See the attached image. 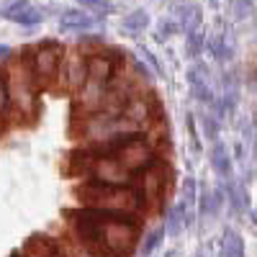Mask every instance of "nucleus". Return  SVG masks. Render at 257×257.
I'll list each match as a JSON object with an SVG mask.
<instances>
[{
    "label": "nucleus",
    "mask_w": 257,
    "mask_h": 257,
    "mask_svg": "<svg viewBox=\"0 0 257 257\" xmlns=\"http://www.w3.org/2000/svg\"><path fill=\"white\" fill-rule=\"evenodd\" d=\"M137 242H139V224L134 213H113L105 208L100 252L105 257H128L137 249Z\"/></svg>",
    "instance_id": "1"
},
{
    "label": "nucleus",
    "mask_w": 257,
    "mask_h": 257,
    "mask_svg": "<svg viewBox=\"0 0 257 257\" xmlns=\"http://www.w3.org/2000/svg\"><path fill=\"white\" fill-rule=\"evenodd\" d=\"M62 64H64V49L59 41L54 39H44L34 47L31 54V72L34 80L39 82H52L59 72H62Z\"/></svg>",
    "instance_id": "2"
},
{
    "label": "nucleus",
    "mask_w": 257,
    "mask_h": 257,
    "mask_svg": "<svg viewBox=\"0 0 257 257\" xmlns=\"http://www.w3.org/2000/svg\"><path fill=\"white\" fill-rule=\"evenodd\" d=\"M90 178L108 188H126V185H134L137 173L118 155H103L95 157V162L90 165Z\"/></svg>",
    "instance_id": "3"
},
{
    "label": "nucleus",
    "mask_w": 257,
    "mask_h": 257,
    "mask_svg": "<svg viewBox=\"0 0 257 257\" xmlns=\"http://www.w3.org/2000/svg\"><path fill=\"white\" fill-rule=\"evenodd\" d=\"M59 75H62L64 85H67L70 90L80 93L85 85H88V80H90V54H85L82 49L67 54V57H64V64H62Z\"/></svg>",
    "instance_id": "4"
},
{
    "label": "nucleus",
    "mask_w": 257,
    "mask_h": 257,
    "mask_svg": "<svg viewBox=\"0 0 257 257\" xmlns=\"http://www.w3.org/2000/svg\"><path fill=\"white\" fill-rule=\"evenodd\" d=\"M116 57H123L121 52L116 49H108V52H93L90 54V82L95 85H113L116 75H118V59Z\"/></svg>",
    "instance_id": "5"
},
{
    "label": "nucleus",
    "mask_w": 257,
    "mask_h": 257,
    "mask_svg": "<svg viewBox=\"0 0 257 257\" xmlns=\"http://www.w3.org/2000/svg\"><path fill=\"white\" fill-rule=\"evenodd\" d=\"M165 185H167V183H165V165H162V162H157V160L139 173V188H142L144 203L160 201V198H162Z\"/></svg>",
    "instance_id": "6"
},
{
    "label": "nucleus",
    "mask_w": 257,
    "mask_h": 257,
    "mask_svg": "<svg viewBox=\"0 0 257 257\" xmlns=\"http://www.w3.org/2000/svg\"><path fill=\"white\" fill-rule=\"evenodd\" d=\"M98 24V18L85 8H67L59 16V31L62 34H88Z\"/></svg>",
    "instance_id": "7"
},
{
    "label": "nucleus",
    "mask_w": 257,
    "mask_h": 257,
    "mask_svg": "<svg viewBox=\"0 0 257 257\" xmlns=\"http://www.w3.org/2000/svg\"><path fill=\"white\" fill-rule=\"evenodd\" d=\"M188 85H190V95L193 100H198L201 105H211L213 103V88H211V80H208V72L206 67L198 62V64H193V67L188 70Z\"/></svg>",
    "instance_id": "8"
},
{
    "label": "nucleus",
    "mask_w": 257,
    "mask_h": 257,
    "mask_svg": "<svg viewBox=\"0 0 257 257\" xmlns=\"http://www.w3.org/2000/svg\"><path fill=\"white\" fill-rule=\"evenodd\" d=\"M155 100H147V98H139V95H132V98H126L123 105H121V116L132 123L134 128L144 126L149 118H152L155 113Z\"/></svg>",
    "instance_id": "9"
},
{
    "label": "nucleus",
    "mask_w": 257,
    "mask_h": 257,
    "mask_svg": "<svg viewBox=\"0 0 257 257\" xmlns=\"http://www.w3.org/2000/svg\"><path fill=\"white\" fill-rule=\"evenodd\" d=\"M118 157H121V160H123L128 167H132L137 175L142 173L144 167H149V165H152V162L157 160L155 149L147 144V139H142V142H137V144H132V147H126Z\"/></svg>",
    "instance_id": "10"
},
{
    "label": "nucleus",
    "mask_w": 257,
    "mask_h": 257,
    "mask_svg": "<svg viewBox=\"0 0 257 257\" xmlns=\"http://www.w3.org/2000/svg\"><path fill=\"white\" fill-rule=\"evenodd\" d=\"M208 160H211V167L221 180H229L231 178V167H234V160H231V152L224 142H211V152H208Z\"/></svg>",
    "instance_id": "11"
},
{
    "label": "nucleus",
    "mask_w": 257,
    "mask_h": 257,
    "mask_svg": "<svg viewBox=\"0 0 257 257\" xmlns=\"http://www.w3.org/2000/svg\"><path fill=\"white\" fill-rule=\"evenodd\" d=\"M149 24H152V18H149L147 8H134L121 18V31L128 36H139L149 29Z\"/></svg>",
    "instance_id": "12"
},
{
    "label": "nucleus",
    "mask_w": 257,
    "mask_h": 257,
    "mask_svg": "<svg viewBox=\"0 0 257 257\" xmlns=\"http://www.w3.org/2000/svg\"><path fill=\"white\" fill-rule=\"evenodd\" d=\"M190 224V208L178 201L173 208L167 211V219H165V229H167V237H178V234Z\"/></svg>",
    "instance_id": "13"
},
{
    "label": "nucleus",
    "mask_w": 257,
    "mask_h": 257,
    "mask_svg": "<svg viewBox=\"0 0 257 257\" xmlns=\"http://www.w3.org/2000/svg\"><path fill=\"white\" fill-rule=\"evenodd\" d=\"M206 49L211 52V57H213V59L221 62V64H224V62H229V59H231V52H234L231 41H229V34H226L224 29L206 39Z\"/></svg>",
    "instance_id": "14"
},
{
    "label": "nucleus",
    "mask_w": 257,
    "mask_h": 257,
    "mask_svg": "<svg viewBox=\"0 0 257 257\" xmlns=\"http://www.w3.org/2000/svg\"><path fill=\"white\" fill-rule=\"evenodd\" d=\"M8 21H13V24L24 26V29H34V26H41V24H44V11L29 3L26 8H21L18 13H13Z\"/></svg>",
    "instance_id": "15"
},
{
    "label": "nucleus",
    "mask_w": 257,
    "mask_h": 257,
    "mask_svg": "<svg viewBox=\"0 0 257 257\" xmlns=\"http://www.w3.org/2000/svg\"><path fill=\"white\" fill-rule=\"evenodd\" d=\"M221 254L224 257H244V239L234 229H226L221 237Z\"/></svg>",
    "instance_id": "16"
},
{
    "label": "nucleus",
    "mask_w": 257,
    "mask_h": 257,
    "mask_svg": "<svg viewBox=\"0 0 257 257\" xmlns=\"http://www.w3.org/2000/svg\"><path fill=\"white\" fill-rule=\"evenodd\" d=\"M165 237H167V229H165V224L162 226H155L152 231L144 237V242H142V257H152L160 247H162V242H165Z\"/></svg>",
    "instance_id": "17"
},
{
    "label": "nucleus",
    "mask_w": 257,
    "mask_h": 257,
    "mask_svg": "<svg viewBox=\"0 0 257 257\" xmlns=\"http://www.w3.org/2000/svg\"><path fill=\"white\" fill-rule=\"evenodd\" d=\"M216 203H213V190L206 185V183H201V198H198V216L201 219H206V216H216Z\"/></svg>",
    "instance_id": "18"
},
{
    "label": "nucleus",
    "mask_w": 257,
    "mask_h": 257,
    "mask_svg": "<svg viewBox=\"0 0 257 257\" xmlns=\"http://www.w3.org/2000/svg\"><path fill=\"white\" fill-rule=\"evenodd\" d=\"M229 13L234 21H247L254 13V0H229Z\"/></svg>",
    "instance_id": "19"
},
{
    "label": "nucleus",
    "mask_w": 257,
    "mask_h": 257,
    "mask_svg": "<svg viewBox=\"0 0 257 257\" xmlns=\"http://www.w3.org/2000/svg\"><path fill=\"white\" fill-rule=\"evenodd\" d=\"M185 41H188V54L190 57H198L201 49L206 47V36H203V29H193L185 34Z\"/></svg>",
    "instance_id": "20"
},
{
    "label": "nucleus",
    "mask_w": 257,
    "mask_h": 257,
    "mask_svg": "<svg viewBox=\"0 0 257 257\" xmlns=\"http://www.w3.org/2000/svg\"><path fill=\"white\" fill-rule=\"evenodd\" d=\"M201 123H203V134H206L211 142H216V139H219V118L213 116V113H203V116H201Z\"/></svg>",
    "instance_id": "21"
},
{
    "label": "nucleus",
    "mask_w": 257,
    "mask_h": 257,
    "mask_svg": "<svg viewBox=\"0 0 257 257\" xmlns=\"http://www.w3.org/2000/svg\"><path fill=\"white\" fill-rule=\"evenodd\" d=\"M180 26H178V21L175 18H162L160 21V29H157V41H167L173 34H178Z\"/></svg>",
    "instance_id": "22"
},
{
    "label": "nucleus",
    "mask_w": 257,
    "mask_h": 257,
    "mask_svg": "<svg viewBox=\"0 0 257 257\" xmlns=\"http://www.w3.org/2000/svg\"><path fill=\"white\" fill-rule=\"evenodd\" d=\"M196 188H198L196 178H185V180H183V198H180V201H183L188 208L196 206Z\"/></svg>",
    "instance_id": "23"
},
{
    "label": "nucleus",
    "mask_w": 257,
    "mask_h": 257,
    "mask_svg": "<svg viewBox=\"0 0 257 257\" xmlns=\"http://www.w3.org/2000/svg\"><path fill=\"white\" fill-rule=\"evenodd\" d=\"M11 108V95H8V80H6V70L0 67V116H6Z\"/></svg>",
    "instance_id": "24"
},
{
    "label": "nucleus",
    "mask_w": 257,
    "mask_h": 257,
    "mask_svg": "<svg viewBox=\"0 0 257 257\" xmlns=\"http://www.w3.org/2000/svg\"><path fill=\"white\" fill-rule=\"evenodd\" d=\"M132 70H134V75L139 77V80H144V82H149L152 80V67H147V62L144 59H139V57H132Z\"/></svg>",
    "instance_id": "25"
},
{
    "label": "nucleus",
    "mask_w": 257,
    "mask_h": 257,
    "mask_svg": "<svg viewBox=\"0 0 257 257\" xmlns=\"http://www.w3.org/2000/svg\"><path fill=\"white\" fill-rule=\"evenodd\" d=\"M44 244H47V247L39 249V257H70L67 252H64L62 244H57V242H52V239H44Z\"/></svg>",
    "instance_id": "26"
},
{
    "label": "nucleus",
    "mask_w": 257,
    "mask_h": 257,
    "mask_svg": "<svg viewBox=\"0 0 257 257\" xmlns=\"http://www.w3.org/2000/svg\"><path fill=\"white\" fill-rule=\"evenodd\" d=\"M64 252H67L70 257H105L95 249H88V247H82V244H70V247H64Z\"/></svg>",
    "instance_id": "27"
},
{
    "label": "nucleus",
    "mask_w": 257,
    "mask_h": 257,
    "mask_svg": "<svg viewBox=\"0 0 257 257\" xmlns=\"http://www.w3.org/2000/svg\"><path fill=\"white\" fill-rule=\"evenodd\" d=\"M139 54H142V59H144V62L149 64V67H152V72H155V75H160V77L165 75V70H162V64L157 62V57H155L152 52H149V49H144V47H139Z\"/></svg>",
    "instance_id": "28"
},
{
    "label": "nucleus",
    "mask_w": 257,
    "mask_h": 257,
    "mask_svg": "<svg viewBox=\"0 0 257 257\" xmlns=\"http://www.w3.org/2000/svg\"><path fill=\"white\" fill-rule=\"evenodd\" d=\"M188 134H190L193 149H201V139H198V132H196V121H193V116H188Z\"/></svg>",
    "instance_id": "29"
},
{
    "label": "nucleus",
    "mask_w": 257,
    "mask_h": 257,
    "mask_svg": "<svg viewBox=\"0 0 257 257\" xmlns=\"http://www.w3.org/2000/svg\"><path fill=\"white\" fill-rule=\"evenodd\" d=\"M77 3L82 6V8H88V11H93L98 3H100V0H77Z\"/></svg>",
    "instance_id": "30"
},
{
    "label": "nucleus",
    "mask_w": 257,
    "mask_h": 257,
    "mask_svg": "<svg viewBox=\"0 0 257 257\" xmlns=\"http://www.w3.org/2000/svg\"><path fill=\"white\" fill-rule=\"evenodd\" d=\"M8 57H11V47L0 44V62H3V59H8Z\"/></svg>",
    "instance_id": "31"
},
{
    "label": "nucleus",
    "mask_w": 257,
    "mask_h": 257,
    "mask_svg": "<svg viewBox=\"0 0 257 257\" xmlns=\"http://www.w3.org/2000/svg\"><path fill=\"white\" fill-rule=\"evenodd\" d=\"M252 82H257V67H254V77H252Z\"/></svg>",
    "instance_id": "32"
},
{
    "label": "nucleus",
    "mask_w": 257,
    "mask_h": 257,
    "mask_svg": "<svg viewBox=\"0 0 257 257\" xmlns=\"http://www.w3.org/2000/svg\"><path fill=\"white\" fill-rule=\"evenodd\" d=\"M198 257H208V254H206V252H201V254H198Z\"/></svg>",
    "instance_id": "33"
}]
</instances>
